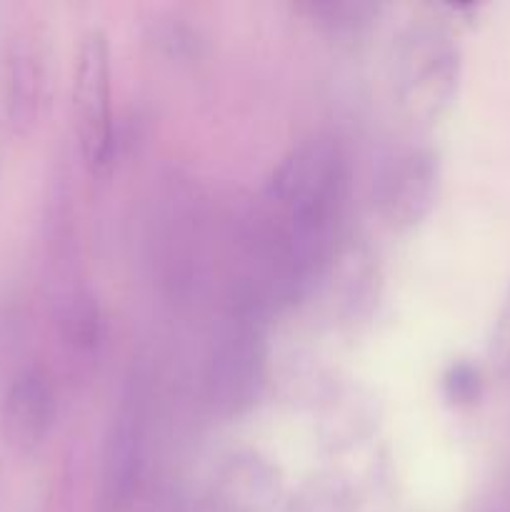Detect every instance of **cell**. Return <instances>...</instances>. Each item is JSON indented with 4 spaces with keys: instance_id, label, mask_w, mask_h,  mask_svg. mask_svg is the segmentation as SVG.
Listing matches in <instances>:
<instances>
[{
    "instance_id": "cell-7",
    "label": "cell",
    "mask_w": 510,
    "mask_h": 512,
    "mask_svg": "<svg viewBox=\"0 0 510 512\" xmlns=\"http://www.w3.org/2000/svg\"><path fill=\"white\" fill-rule=\"evenodd\" d=\"M55 423V390L40 368L20 370L3 398V433L13 448L30 453Z\"/></svg>"
},
{
    "instance_id": "cell-4",
    "label": "cell",
    "mask_w": 510,
    "mask_h": 512,
    "mask_svg": "<svg viewBox=\"0 0 510 512\" xmlns=\"http://www.w3.org/2000/svg\"><path fill=\"white\" fill-rule=\"evenodd\" d=\"M265 380V348L258 325L240 313L223 330L208 363V400L218 413L238 415L260 395Z\"/></svg>"
},
{
    "instance_id": "cell-12",
    "label": "cell",
    "mask_w": 510,
    "mask_h": 512,
    "mask_svg": "<svg viewBox=\"0 0 510 512\" xmlns=\"http://www.w3.org/2000/svg\"><path fill=\"white\" fill-rule=\"evenodd\" d=\"M0 163H3V125H0Z\"/></svg>"
},
{
    "instance_id": "cell-2",
    "label": "cell",
    "mask_w": 510,
    "mask_h": 512,
    "mask_svg": "<svg viewBox=\"0 0 510 512\" xmlns=\"http://www.w3.org/2000/svg\"><path fill=\"white\" fill-rule=\"evenodd\" d=\"M393 80L403 113L413 123H433L453 100L458 50L443 30L413 25L395 50Z\"/></svg>"
},
{
    "instance_id": "cell-10",
    "label": "cell",
    "mask_w": 510,
    "mask_h": 512,
    "mask_svg": "<svg viewBox=\"0 0 510 512\" xmlns=\"http://www.w3.org/2000/svg\"><path fill=\"white\" fill-rule=\"evenodd\" d=\"M493 358L500 368H510V293L505 298L503 310H500L498 325H495Z\"/></svg>"
},
{
    "instance_id": "cell-11",
    "label": "cell",
    "mask_w": 510,
    "mask_h": 512,
    "mask_svg": "<svg viewBox=\"0 0 510 512\" xmlns=\"http://www.w3.org/2000/svg\"><path fill=\"white\" fill-rule=\"evenodd\" d=\"M450 390V398L455 400H470L478 390V375L468 368V365H458V368L450 370L448 380H445Z\"/></svg>"
},
{
    "instance_id": "cell-6",
    "label": "cell",
    "mask_w": 510,
    "mask_h": 512,
    "mask_svg": "<svg viewBox=\"0 0 510 512\" xmlns=\"http://www.w3.org/2000/svg\"><path fill=\"white\" fill-rule=\"evenodd\" d=\"M145 425L135 400L120 405L108 430L100 473V512H125L143 468Z\"/></svg>"
},
{
    "instance_id": "cell-8",
    "label": "cell",
    "mask_w": 510,
    "mask_h": 512,
    "mask_svg": "<svg viewBox=\"0 0 510 512\" xmlns=\"http://www.w3.org/2000/svg\"><path fill=\"white\" fill-rule=\"evenodd\" d=\"M43 60L28 38H15L5 63V120L10 130L28 135L43 103Z\"/></svg>"
},
{
    "instance_id": "cell-5",
    "label": "cell",
    "mask_w": 510,
    "mask_h": 512,
    "mask_svg": "<svg viewBox=\"0 0 510 512\" xmlns=\"http://www.w3.org/2000/svg\"><path fill=\"white\" fill-rule=\"evenodd\" d=\"M438 195V160L420 148L398 150L378 170L373 198L393 228H410L430 213Z\"/></svg>"
},
{
    "instance_id": "cell-1",
    "label": "cell",
    "mask_w": 510,
    "mask_h": 512,
    "mask_svg": "<svg viewBox=\"0 0 510 512\" xmlns=\"http://www.w3.org/2000/svg\"><path fill=\"white\" fill-rule=\"evenodd\" d=\"M345 200V160L328 135L295 145L265 188L258 255L275 293L298 290L328 260Z\"/></svg>"
},
{
    "instance_id": "cell-3",
    "label": "cell",
    "mask_w": 510,
    "mask_h": 512,
    "mask_svg": "<svg viewBox=\"0 0 510 512\" xmlns=\"http://www.w3.org/2000/svg\"><path fill=\"white\" fill-rule=\"evenodd\" d=\"M75 133L80 155L93 170L110 160L113 115H110V45L103 30H90L80 43L73 78Z\"/></svg>"
},
{
    "instance_id": "cell-9",
    "label": "cell",
    "mask_w": 510,
    "mask_h": 512,
    "mask_svg": "<svg viewBox=\"0 0 510 512\" xmlns=\"http://www.w3.org/2000/svg\"><path fill=\"white\" fill-rule=\"evenodd\" d=\"M308 18L315 23L328 25L330 30H358L370 23L378 8L370 3H353V0H323V3H303L298 5Z\"/></svg>"
}]
</instances>
